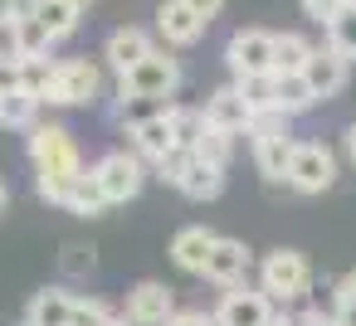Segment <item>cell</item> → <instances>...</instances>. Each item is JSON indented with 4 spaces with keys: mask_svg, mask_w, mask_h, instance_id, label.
I'll return each mask as SVG.
<instances>
[{
    "mask_svg": "<svg viewBox=\"0 0 356 326\" xmlns=\"http://www.w3.org/2000/svg\"><path fill=\"white\" fill-rule=\"evenodd\" d=\"M30 166H35V175H40V180H35L40 200L59 205L64 190H69V180L83 171V156H79V146H74V132L59 127V122H35V127H30Z\"/></svg>",
    "mask_w": 356,
    "mask_h": 326,
    "instance_id": "6da1fadb",
    "label": "cell"
},
{
    "mask_svg": "<svg viewBox=\"0 0 356 326\" xmlns=\"http://www.w3.org/2000/svg\"><path fill=\"white\" fill-rule=\"evenodd\" d=\"M244 137H249V151H254L259 175H264L268 185H283L288 161H293V146H298V137L288 132V117H283V112H259Z\"/></svg>",
    "mask_w": 356,
    "mask_h": 326,
    "instance_id": "7a4b0ae2",
    "label": "cell"
},
{
    "mask_svg": "<svg viewBox=\"0 0 356 326\" xmlns=\"http://www.w3.org/2000/svg\"><path fill=\"white\" fill-rule=\"evenodd\" d=\"M312 287V268L298 248H273L264 263H259V292L273 302V307H293L302 302Z\"/></svg>",
    "mask_w": 356,
    "mask_h": 326,
    "instance_id": "3957f363",
    "label": "cell"
},
{
    "mask_svg": "<svg viewBox=\"0 0 356 326\" xmlns=\"http://www.w3.org/2000/svg\"><path fill=\"white\" fill-rule=\"evenodd\" d=\"M176 88H181V59L171 49H152L137 69H127L118 78V98H152V103H161V98H176Z\"/></svg>",
    "mask_w": 356,
    "mask_h": 326,
    "instance_id": "277c9868",
    "label": "cell"
},
{
    "mask_svg": "<svg viewBox=\"0 0 356 326\" xmlns=\"http://www.w3.org/2000/svg\"><path fill=\"white\" fill-rule=\"evenodd\" d=\"M103 98V69L83 54V59H59L54 69V88L44 93L49 108H93Z\"/></svg>",
    "mask_w": 356,
    "mask_h": 326,
    "instance_id": "5b68a950",
    "label": "cell"
},
{
    "mask_svg": "<svg viewBox=\"0 0 356 326\" xmlns=\"http://www.w3.org/2000/svg\"><path fill=\"white\" fill-rule=\"evenodd\" d=\"M283 185L298 190V195H327L337 185V151L322 146V141H298Z\"/></svg>",
    "mask_w": 356,
    "mask_h": 326,
    "instance_id": "8992f818",
    "label": "cell"
},
{
    "mask_svg": "<svg viewBox=\"0 0 356 326\" xmlns=\"http://www.w3.org/2000/svg\"><path fill=\"white\" fill-rule=\"evenodd\" d=\"M88 175L98 180V190H103L108 205H127V200H137L142 185H147V161H142L137 151H108V156L93 161Z\"/></svg>",
    "mask_w": 356,
    "mask_h": 326,
    "instance_id": "52a82bcc",
    "label": "cell"
},
{
    "mask_svg": "<svg viewBox=\"0 0 356 326\" xmlns=\"http://www.w3.org/2000/svg\"><path fill=\"white\" fill-rule=\"evenodd\" d=\"M156 171H161L186 200H215V195L225 190V171L210 166V161H200L195 151H171Z\"/></svg>",
    "mask_w": 356,
    "mask_h": 326,
    "instance_id": "ba28073f",
    "label": "cell"
},
{
    "mask_svg": "<svg viewBox=\"0 0 356 326\" xmlns=\"http://www.w3.org/2000/svg\"><path fill=\"white\" fill-rule=\"evenodd\" d=\"M225 64L234 78H254V74H273V35L268 30H239L225 44Z\"/></svg>",
    "mask_w": 356,
    "mask_h": 326,
    "instance_id": "9c48e42d",
    "label": "cell"
},
{
    "mask_svg": "<svg viewBox=\"0 0 356 326\" xmlns=\"http://www.w3.org/2000/svg\"><path fill=\"white\" fill-rule=\"evenodd\" d=\"M249 273H254V253H249V243L215 234V248H210V258H205V273H200V277H210L215 287H244V282H249Z\"/></svg>",
    "mask_w": 356,
    "mask_h": 326,
    "instance_id": "30bf717a",
    "label": "cell"
},
{
    "mask_svg": "<svg viewBox=\"0 0 356 326\" xmlns=\"http://www.w3.org/2000/svg\"><path fill=\"white\" fill-rule=\"evenodd\" d=\"M278 307L259 292V287H225V297L215 302L210 321L215 326H264Z\"/></svg>",
    "mask_w": 356,
    "mask_h": 326,
    "instance_id": "8fae6325",
    "label": "cell"
},
{
    "mask_svg": "<svg viewBox=\"0 0 356 326\" xmlns=\"http://www.w3.org/2000/svg\"><path fill=\"white\" fill-rule=\"evenodd\" d=\"M171 311H176V292L166 282H137L127 292V307H122L127 326H166Z\"/></svg>",
    "mask_w": 356,
    "mask_h": 326,
    "instance_id": "7c38bea8",
    "label": "cell"
},
{
    "mask_svg": "<svg viewBox=\"0 0 356 326\" xmlns=\"http://www.w3.org/2000/svg\"><path fill=\"white\" fill-rule=\"evenodd\" d=\"M346 74H351V64H346L337 49H312L307 64H302V83H307V93H312L317 103L337 98V93L346 88Z\"/></svg>",
    "mask_w": 356,
    "mask_h": 326,
    "instance_id": "4fadbf2b",
    "label": "cell"
},
{
    "mask_svg": "<svg viewBox=\"0 0 356 326\" xmlns=\"http://www.w3.org/2000/svg\"><path fill=\"white\" fill-rule=\"evenodd\" d=\"M205 127H215V132H225V137H244L249 132V122H254V112L244 108V98L234 93V83H225V88H215L210 98H205Z\"/></svg>",
    "mask_w": 356,
    "mask_h": 326,
    "instance_id": "5bb4252c",
    "label": "cell"
},
{
    "mask_svg": "<svg viewBox=\"0 0 356 326\" xmlns=\"http://www.w3.org/2000/svg\"><path fill=\"white\" fill-rule=\"evenodd\" d=\"M156 44H152V35L147 30H137V25H122V30H113L108 40H103V64L122 78L127 69H137L147 54H152Z\"/></svg>",
    "mask_w": 356,
    "mask_h": 326,
    "instance_id": "9a60e30c",
    "label": "cell"
},
{
    "mask_svg": "<svg viewBox=\"0 0 356 326\" xmlns=\"http://www.w3.org/2000/svg\"><path fill=\"white\" fill-rule=\"evenodd\" d=\"M156 30H161L166 49H191V44L205 40V20L191 15L181 0H161V6H156Z\"/></svg>",
    "mask_w": 356,
    "mask_h": 326,
    "instance_id": "2e32d148",
    "label": "cell"
},
{
    "mask_svg": "<svg viewBox=\"0 0 356 326\" xmlns=\"http://www.w3.org/2000/svg\"><path fill=\"white\" fill-rule=\"evenodd\" d=\"M127 137H132V151H137L147 166H161V161L176 151V141H171V122H166V108H161V112H152L147 122H137Z\"/></svg>",
    "mask_w": 356,
    "mask_h": 326,
    "instance_id": "e0dca14e",
    "label": "cell"
},
{
    "mask_svg": "<svg viewBox=\"0 0 356 326\" xmlns=\"http://www.w3.org/2000/svg\"><path fill=\"white\" fill-rule=\"evenodd\" d=\"M210 248H215V229H205V224H186V229L171 239V263H176L181 273L200 277V273H205Z\"/></svg>",
    "mask_w": 356,
    "mask_h": 326,
    "instance_id": "ac0fdd59",
    "label": "cell"
},
{
    "mask_svg": "<svg viewBox=\"0 0 356 326\" xmlns=\"http://www.w3.org/2000/svg\"><path fill=\"white\" fill-rule=\"evenodd\" d=\"M69 316H74V292H64V287L35 292L25 307V326H69Z\"/></svg>",
    "mask_w": 356,
    "mask_h": 326,
    "instance_id": "d6986e66",
    "label": "cell"
},
{
    "mask_svg": "<svg viewBox=\"0 0 356 326\" xmlns=\"http://www.w3.org/2000/svg\"><path fill=\"white\" fill-rule=\"evenodd\" d=\"M307 108H317V98L307 93L302 74H273V112H283L288 122L302 117Z\"/></svg>",
    "mask_w": 356,
    "mask_h": 326,
    "instance_id": "ffe728a7",
    "label": "cell"
},
{
    "mask_svg": "<svg viewBox=\"0 0 356 326\" xmlns=\"http://www.w3.org/2000/svg\"><path fill=\"white\" fill-rule=\"evenodd\" d=\"M59 209H69V214H83V219H93V214H103V209H113V205L103 200V190H98V180H93L88 171H79V175L69 180V190H64V200H59Z\"/></svg>",
    "mask_w": 356,
    "mask_h": 326,
    "instance_id": "44dd1931",
    "label": "cell"
},
{
    "mask_svg": "<svg viewBox=\"0 0 356 326\" xmlns=\"http://www.w3.org/2000/svg\"><path fill=\"white\" fill-rule=\"evenodd\" d=\"M312 49H317V44H312L307 35H298V30L273 35V74H302V64H307Z\"/></svg>",
    "mask_w": 356,
    "mask_h": 326,
    "instance_id": "7402d4cb",
    "label": "cell"
},
{
    "mask_svg": "<svg viewBox=\"0 0 356 326\" xmlns=\"http://www.w3.org/2000/svg\"><path fill=\"white\" fill-rule=\"evenodd\" d=\"M40 122V103L30 93H0V132H30Z\"/></svg>",
    "mask_w": 356,
    "mask_h": 326,
    "instance_id": "603a6c76",
    "label": "cell"
},
{
    "mask_svg": "<svg viewBox=\"0 0 356 326\" xmlns=\"http://www.w3.org/2000/svg\"><path fill=\"white\" fill-rule=\"evenodd\" d=\"M166 122H171V141H176V151H195V141H200V132H205V112H200V108L166 103Z\"/></svg>",
    "mask_w": 356,
    "mask_h": 326,
    "instance_id": "cb8c5ba5",
    "label": "cell"
},
{
    "mask_svg": "<svg viewBox=\"0 0 356 326\" xmlns=\"http://www.w3.org/2000/svg\"><path fill=\"white\" fill-rule=\"evenodd\" d=\"M35 20L44 25V35H49L54 44L79 30V10L69 6V0H40V6H35Z\"/></svg>",
    "mask_w": 356,
    "mask_h": 326,
    "instance_id": "d4e9b609",
    "label": "cell"
},
{
    "mask_svg": "<svg viewBox=\"0 0 356 326\" xmlns=\"http://www.w3.org/2000/svg\"><path fill=\"white\" fill-rule=\"evenodd\" d=\"M49 44L54 40L44 35L40 20H10V49H15V59H44Z\"/></svg>",
    "mask_w": 356,
    "mask_h": 326,
    "instance_id": "484cf974",
    "label": "cell"
},
{
    "mask_svg": "<svg viewBox=\"0 0 356 326\" xmlns=\"http://www.w3.org/2000/svg\"><path fill=\"white\" fill-rule=\"evenodd\" d=\"M54 59L44 54V59H20V93H30L40 108H44V93L54 88Z\"/></svg>",
    "mask_w": 356,
    "mask_h": 326,
    "instance_id": "4316f807",
    "label": "cell"
},
{
    "mask_svg": "<svg viewBox=\"0 0 356 326\" xmlns=\"http://www.w3.org/2000/svg\"><path fill=\"white\" fill-rule=\"evenodd\" d=\"M234 93L244 98V108L259 117V112H273V74H254V78H234Z\"/></svg>",
    "mask_w": 356,
    "mask_h": 326,
    "instance_id": "83f0119b",
    "label": "cell"
},
{
    "mask_svg": "<svg viewBox=\"0 0 356 326\" xmlns=\"http://www.w3.org/2000/svg\"><path fill=\"white\" fill-rule=\"evenodd\" d=\"M195 156H200V161H210V166H220V171H229V161H234V137H225V132L205 127V132H200V141H195Z\"/></svg>",
    "mask_w": 356,
    "mask_h": 326,
    "instance_id": "f1b7e54d",
    "label": "cell"
},
{
    "mask_svg": "<svg viewBox=\"0 0 356 326\" xmlns=\"http://www.w3.org/2000/svg\"><path fill=\"white\" fill-rule=\"evenodd\" d=\"M327 49H337L346 64L356 59V10H351V6H346V10L327 25Z\"/></svg>",
    "mask_w": 356,
    "mask_h": 326,
    "instance_id": "f546056e",
    "label": "cell"
},
{
    "mask_svg": "<svg viewBox=\"0 0 356 326\" xmlns=\"http://www.w3.org/2000/svg\"><path fill=\"white\" fill-rule=\"evenodd\" d=\"M113 311H108V302L103 297H79L74 292V316H69V326H103Z\"/></svg>",
    "mask_w": 356,
    "mask_h": 326,
    "instance_id": "4dcf8cb0",
    "label": "cell"
},
{
    "mask_svg": "<svg viewBox=\"0 0 356 326\" xmlns=\"http://www.w3.org/2000/svg\"><path fill=\"white\" fill-rule=\"evenodd\" d=\"M341 10H346V0H302V15L317 20V25H332Z\"/></svg>",
    "mask_w": 356,
    "mask_h": 326,
    "instance_id": "1f68e13d",
    "label": "cell"
},
{
    "mask_svg": "<svg viewBox=\"0 0 356 326\" xmlns=\"http://www.w3.org/2000/svg\"><path fill=\"white\" fill-rule=\"evenodd\" d=\"M64 268H69V273H88V268H93V248L69 243V248H64Z\"/></svg>",
    "mask_w": 356,
    "mask_h": 326,
    "instance_id": "d6a6232c",
    "label": "cell"
},
{
    "mask_svg": "<svg viewBox=\"0 0 356 326\" xmlns=\"http://www.w3.org/2000/svg\"><path fill=\"white\" fill-rule=\"evenodd\" d=\"M15 88H20V59L6 54L0 59V93H15Z\"/></svg>",
    "mask_w": 356,
    "mask_h": 326,
    "instance_id": "836d02e7",
    "label": "cell"
},
{
    "mask_svg": "<svg viewBox=\"0 0 356 326\" xmlns=\"http://www.w3.org/2000/svg\"><path fill=\"white\" fill-rule=\"evenodd\" d=\"M166 326H215V321H210L205 311H195V307H186V311L176 307V311L166 316Z\"/></svg>",
    "mask_w": 356,
    "mask_h": 326,
    "instance_id": "e575fe53",
    "label": "cell"
},
{
    "mask_svg": "<svg viewBox=\"0 0 356 326\" xmlns=\"http://www.w3.org/2000/svg\"><path fill=\"white\" fill-rule=\"evenodd\" d=\"M181 6H186V10H191V15H200V20H205V25H210V20H215V15H220V10H225V0H181Z\"/></svg>",
    "mask_w": 356,
    "mask_h": 326,
    "instance_id": "d590c367",
    "label": "cell"
},
{
    "mask_svg": "<svg viewBox=\"0 0 356 326\" xmlns=\"http://www.w3.org/2000/svg\"><path fill=\"white\" fill-rule=\"evenodd\" d=\"M293 326H337V321H332V311H322V307H302V311L293 316Z\"/></svg>",
    "mask_w": 356,
    "mask_h": 326,
    "instance_id": "8d00e7d4",
    "label": "cell"
},
{
    "mask_svg": "<svg viewBox=\"0 0 356 326\" xmlns=\"http://www.w3.org/2000/svg\"><path fill=\"white\" fill-rule=\"evenodd\" d=\"M332 321L337 326H356V302H332Z\"/></svg>",
    "mask_w": 356,
    "mask_h": 326,
    "instance_id": "74e56055",
    "label": "cell"
},
{
    "mask_svg": "<svg viewBox=\"0 0 356 326\" xmlns=\"http://www.w3.org/2000/svg\"><path fill=\"white\" fill-rule=\"evenodd\" d=\"M337 302H356V268H351V273L337 282Z\"/></svg>",
    "mask_w": 356,
    "mask_h": 326,
    "instance_id": "f35d334b",
    "label": "cell"
},
{
    "mask_svg": "<svg viewBox=\"0 0 356 326\" xmlns=\"http://www.w3.org/2000/svg\"><path fill=\"white\" fill-rule=\"evenodd\" d=\"M35 6L40 0H10V20H35Z\"/></svg>",
    "mask_w": 356,
    "mask_h": 326,
    "instance_id": "ab89813d",
    "label": "cell"
},
{
    "mask_svg": "<svg viewBox=\"0 0 356 326\" xmlns=\"http://www.w3.org/2000/svg\"><path fill=\"white\" fill-rule=\"evenodd\" d=\"M341 146H346V161H351V166H356V122H351V127H346V137H341Z\"/></svg>",
    "mask_w": 356,
    "mask_h": 326,
    "instance_id": "60d3db41",
    "label": "cell"
},
{
    "mask_svg": "<svg viewBox=\"0 0 356 326\" xmlns=\"http://www.w3.org/2000/svg\"><path fill=\"white\" fill-rule=\"evenodd\" d=\"M264 326H293V316H288V311H273V316H268Z\"/></svg>",
    "mask_w": 356,
    "mask_h": 326,
    "instance_id": "b9f144b4",
    "label": "cell"
},
{
    "mask_svg": "<svg viewBox=\"0 0 356 326\" xmlns=\"http://www.w3.org/2000/svg\"><path fill=\"white\" fill-rule=\"evenodd\" d=\"M10 25V0H0V30Z\"/></svg>",
    "mask_w": 356,
    "mask_h": 326,
    "instance_id": "7bdbcfd3",
    "label": "cell"
},
{
    "mask_svg": "<svg viewBox=\"0 0 356 326\" xmlns=\"http://www.w3.org/2000/svg\"><path fill=\"white\" fill-rule=\"evenodd\" d=\"M6 205H10V185L0 180V214H6Z\"/></svg>",
    "mask_w": 356,
    "mask_h": 326,
    "instance_id": "ee69618b",
    "label": "cell"
},
{
    "mask_svg": "<svg viewBox=\"0 0 356 326\" xmlns=\"http://www.w3.org/2000/svg\"><path fill=\"white\" fill-rule=\"evenodd\" d=\"M69 6H74V10H79V15H83V10H88V6H93V0H69Z\"/></svg>",
    "mask_w": 356,
    "mask_h": 326,
    "instance_id": "f6af8a7d",
    "label": "cell"
},
{
    "mask_svg": "<svg viewBox=\"0 0 356 326\" xmlns=\"http://www.w3.org/2000/svg\"><path fill=\"white\" fill-rule=\"evenodd\" d=\"M103 326H127V316H108V321H103Z\"/></svg>",
    "mask_w": 356,
    "mask_h": 326,
    "instance_id": "bcb514c9",
    "label": "cell"
},
{
    "mask_svg": "<svg viewBox=\"0 0 356 326\" xmlns=\"http://www.w3.org/2000/svg\"><path fill=\"white\" fill-rule=\"evenodd\" d=\"M346 6H351V10H356V0H346Z\"/></svg>",
    "mask_w": 356,
    "mask_h": 326,
    "instance_id": "7dc6e473",
    "label": "cell"
},
{
    "mask_svg": "<svg viewBox=\"0 0 356 326\" xmlns=\"http://www.w3.org/2000/svg\"><path fill=\"white\" fill-rule=\"evenodd\" d=\"M0 59H6V54H0Z\"/></svg>",
    "mask_w": 356,
    "mask_h": 326,
    "instance_id": "c3c4849f",
    "label": "cell"
}]
</instances>
